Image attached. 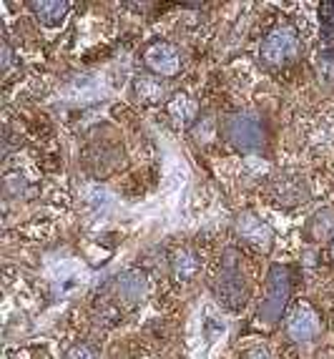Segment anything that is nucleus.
Returning <instances> with one entry per match:
<instances>
[{
	"label": "nucleus",
	"mask_w": 334,
	"mask_h": 359,
	"mask_svg": "<svg viewBox=\"0 0 334 359\" xmlns=\"http://www.w3.org/2000/svg\"><path fill=\"white\" fill-rule=\"evenodd\" d=\"M224 136L239 151H259L264 146V126L257 116L251 114H234L224 123Z\"/></svg>",
	"instance_id": "obj_3"
},
{
	"label": "nucleus",
	"mask_w": 334,
	"mask_h": 359,
	"mask_svg": "<svg viewBox=\"0 0 334 359\" xmlns=\"http://www.w3.org/2000/svg\"><path fill=\"white\" fill-rule=\"evenodd\" d=\"M168 116L173 118L176 126H181V128L191 126L194 118H196V103L191 101L189 96H184V93H179V96H173L171 101H168Z\"/></svg>",
	"instance_id": "obj_14"
},
{
	"label": "nucleus",
	"mask_w": 334,
	"mask_h": 359,
	"mask_svg": "<svg viewBox=\"0 0 334 359\" xmlns=\"http://www.w3.org/2000/svg\"><path fill=\"white\" fill-rule=\"evenodd\" d=\"M66 359H98L95 357V349H91L88 344H76L66 352Z\"/></svg>",
	"instance_id": "obj_17"
},
{
	"label": "nucleus",
	"mask_w": 334,
	"mask_h": 359,
	"mask_svg": "<svg viewBox=\"0 0 334 359\" xmlns=\"http://www.w3.org/2000/svg\"><path fill=\"white\" fill-rule=\"evenodd\" d=\"M30 11L36 13V18L43 25L53 28V25L63 23L68 13V3H63V0H36V3H30Z\"/></svg>",
	"instance_id": "obj_10"
},
{
	"label": "nucleus",
	"mask_w": 334,
	"mask_h": 359,
	"mask_svg": "<svg viewBox=\"0 0 334 359\" xmlns=\"http://www.w3.org/2000/svg\"><path fill=\"white\" fill-rule=\"evenodd\" d=\"M246 359H269V354L264 352L262 347H257V349H249V352H246Z\"/></svg>",
	"instance_id": "obj_18"
},
{
	"label": "nucleus",
	"mask_w": 334,
	"mask_h": 359,
	"mask_svg": "<svg viewBox=\"0 0 334 359\" xmlns=\"http://www.w3.org/2000/svg\"><path fill=\"white\" fill-rule=\"evenodd\" d=\"M216 299L221 302L229 309H241L246 302V287H244V276L239 271V252L229 249L224 264H221L219 279L214 284Z\"/></svg>",
	"instance_id": "obj_1"
},
{
	"label": "nucleus",
	"mask_w": 334,
	"mask_h": 359,
	"mask_svg": "<svg viewBox=\"0 0 334 359\" xmlns=\"http://www.w3.org/2000/svg\"><path fill=\"white\" fill-rule=\"evenodd\" d=\"M307 236L312 241H324L334 239V209H322L316 211L307 224Z\"/></svg>",
	"instance_id": "obj_13"
},
{
	"label": "nucleus",
	"mask_w": 334,
	"mask_h": 359,
	"mask_svg": "<svg viewBox=\"0 0 334 359\" xmlns=\"http://www.w3.org/2000/svg\"><path fill=\"white\" fill-rule=\"evenodd\" d=\"M11 66V46L8 43H3V68Z\"/></svg>",
	"instance_id": "obj_19"
},
{
	"label": "nucleus",
	"mask_w": 334,
	"mask_h": 359,
	"mask_svg": "<svg viewBox=\"0 0 334 359\" xmlns=\"http://www.w3.org/2000/svg\"><path fill=\"white\" fill-rule=\"evenodd\" d=\"M319 20H322V38L327 46L334 43V0L319 6Z\"/></svg>",
	"instance_id": "obj_16"
},
{
	"label": "nucleus",
	"mask_w": 334,
	"mask_h": 359,
	"mask_svg": "<svg viewBox=\"0 0 334 359\" xmlns=\"http://www.w3.org/2000/svg\"><path fill=\"white\" fill-rule=\"evenodd\" d=\"M86 279H88L86 269L73 259H63L51 266V284H53L55 297H66V294L76 292L78 287H84Z\"/></svg>",
	"instance_id": "obj_6"
},
{
	"label": "nucleus",
	"mask_w": 334,
	"mask_h": 359,
	"mask_svg": "<svg viewBox=\"0 0 334 359\" xmlns=\"http://www.w3.org/2000/svg\"><path fill=\"white\" fill-rule=\"evenodd\" d=\"M299 55V33L292 25H276L274 30H269L267 38L262 41L259 48V58L267 66H286Z\"/></svg>",
	"instance_id": "obj_2"
},
{
	"label": "nucleus",
	"mask_w": 334,
	"mask_h": 359,
	"mask_svg": "<svg viewBox=\"0 0 334 359\" xmlns=\"http://www.w3.org/2000/svg\"><path fill=\"white\" fill-rule=\"evenodd\" d=\"M133 88H136V96L146 103H159L166 96V83L154 76H138Z\"/></svg>",
	"instance_id": "obj_15"
},
{
	"label": "nucleus",
	"mask_w": 334,
	"mask_h": 359,
	"mask_svg": "<svg viewBox=\"0 0 334 359\" xmlns=\"http://www.w3.org/2000/svg\"><path fill=\"white\" fill-rule=\"evenodd\" d=\"M149 292V279L146 274L138 269L126 271V274L119 276V284H116V294H119V302L123 306H136L138 302L146 297Z\"/></svg>",
	"instance_id": "obj_9"
},
{
	"label": "nucleus",
	"mask_w": 334,
	"mask_h": 359,
	"mask_svg": "<svg viewBox=\"0 0 334 359\" xmlns=\"http://www.w3.org/2000/svg\"><path fill=\"white\" fill-rule=\"evenodd\" d=\"M324 73H327V78H334V60L332 58H324Z\"/></svg>",
	"instance_id": "obj_20"
},
{
	"label": "nucleus",
	"mask_w": 334,
	"mask_h": 359,
	"mask_svg": "<svg viewBox=\"0 0 334 359\" xmlns=\"http://www.w3.org/2000/svg\"><path fill=\"white\" fill-rule=\"evenodd\" d=\"M236 231L244 241H249V244L257 246V249H264V252H267L269 246H272V241H274V231L269 229V224L262 222V219L254 214L239 216Z\"/></svg>",
	"instance_id": "obj_8"
},
{
	"label": "nucleus",
	"mask_w": 334,
	"mask_h": 359,
	"mask_svg": "<svg viewBox=\"0 0 334 359\" xmlns=\"http://www.w3.org/2000/svg\"><path fill=\"white\" fill-rule=\"evenodd\" d=\"M199 266H201V259H199L196 252H191V249H181V252H176L171 259V271L179 282H189V279H194L196 271H199Z\"/></svg>",
	"instance_id": "obj_12"
},
{
	"label": "nucleus",
	"mask_w": 334,
	"mask_h": 359,
	"mask_svg": "<svg viewBox=\"0 0 334 359\" xmlns=\"http://www.w3.org/2000/svg\"><path fill=\"white\" fill-rule=\"evenodd\" d=\"M289 299V271L284 266H272L264 299L259 304V319L267 324H274L281 319V311Z\"/></svg>",
	"instance_id": "obj_4"
},
{
	"label": "nucleus",
	"mask_w": 334,
	"mask_h": 359,
	"mask_svg": "<svg viewBox=\"0 0 334 359\" xmlns=\"http://www.w3.org/2000/svg\"><path fill=\"white\" fill-rule=\"evenodd\" d=\"M274 196L279 204L294 206V204H305L309 191H307V186L302 179H281V181H276Z\"/></svg>",
	"instance_id": "obj_11"
},
{
	"label": "nucleus",
	"mask_w": 334,
	"mask_h": 359,
	"mask_svg": "<svg viewBox=\"0 0 334 359\" xmlns=\"http://www.w3.org/2000/svg\"><path fill=\"white\" fill-rule=\"evenodd\" d=\"M143 63L161 78H171L181 71V50L173 43L159 41L151 43L146 53H143Z\"/></svg>",
	"instance_id": "obj_5"
},
{
	"label": "nucleus",
	"mask_w": 334,
	"mask_h": 359,
	"mask_svg": "<svg viewBox=\"0 0 334 359\" xmlns=\"http://www.w3.org/2000/svg\"><path fill=\"white\" fill-rule=\"evenodd\" d=\"M332 259H334V241H332Z\"/></svg>",
	"instance_id": "obj_21"
},
{
	"label": "nucleus",
	"mask_w": 334,
	"mask_h": 359,
	"mask_svg": "<svg viewBox=\"0 0 334 359\" xmlns=\"http://www.w3.org/2000/svg\"><path fill=\"white\" fill-rule=\"evenodd\" d=\"M322 332V322L319 314L312 309L309 304H297L286 319V334L292 337L294 341H309Z\"/></svg>",
	"instance_id": "obj_7"
}]
</instances>
